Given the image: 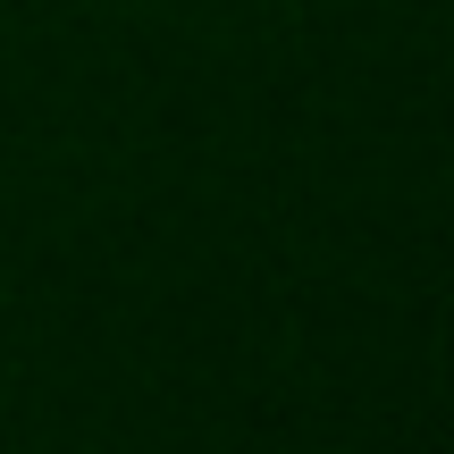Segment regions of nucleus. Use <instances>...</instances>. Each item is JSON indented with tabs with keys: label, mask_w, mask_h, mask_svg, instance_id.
Masks as SVG:
<instances>
[]
</instances>
